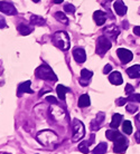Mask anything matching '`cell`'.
Returning <instances> with one entry per match:
<instances>
[{
  "mask_svg": "<svg viewBox=\"0 0 140 154\" xmlns=\"http://www.w3.org/2000/svg\"><path fill=\"white\" fill-rule=\"evenodd\" d=\"M111 69H112L111 65H109V64H108V65L104 67V69H103V73H104V74H109L110 72H111Z\"/></svg>",
  "mask_w": 140,
  "mask_h": 154,
  "instance_id": "836d02e7",
  "label": "cell"
},
{
  "mask_svg": "<svg viewBox=\"0 0 140 154\" xmlns=\"http://www.w3.org/2000/svg\"><path fill=\"white\" fill-rule=\"evenodd\" d=\"M93 76V73L89 69H82L81 70V78H80V84L82 86H88L91 81V77Z\"/></svg>",
  "mask_w": 140,
  "mask_h": 154,
  "instance_id": "9c48e42d",
  "label": "cell"
},
{
  "mask_svg": "<svg viewBox=\"0 0 140 154\" xmlns=\"http://www.w3.org/2000/svg\"><path fill=\"white\" fill-rule=\"evenodd\" d=\"M127 100H128V102H138V103H140V94H132Z\"/></svg>",
  "mask_w": 140,
  "mask_h": 154,
  "instance_id": "4316f807",
  "label": "cell"
},
{
  "mask_svg": "<svg viewBox=\"0 0 140 154\" xmlns=\"http://www.w3.org/2000/svg\"><path fill=\"white\" fill-rule=\"evenodd\" d=\"M73 122V137H72V141L78 142L85 135V127H84L81 121H78V119H74Z\"/></svg>",
  "mask_w": 140,
  "mask_h": 154,
  "instance_id": "3957f363",
  "label": "cell"
},
{
  "mask_svg": "<svg viewBox=\"0 0 140 154\" xmlns=\"http://www.w3.org/2000/svg\"><path fill=\"white\" fill-rule=\"evenodd\" d=\"M33 1H35V2H38L39 0H33Z\"/></svg>",
  "mask_w": 140,
  "mask_h": 154,
  "instance_id": "74e56055",
  "label": "cell"
},
{
  "mask_svg": "<svg viewBox=\"0 0 140 154\" xmlns=\"http://www.w3.org/2000/svg\"><path fill=\"white\" fill-rule=\"evenodd\" d=\"M46 100L47 102H49V103H52V104H57V100H56L54 96H47Z\"/></svg>",
  "mask_w": 140,
  "mask_h": 154,
  "instance_id": "4dcf8cb0",
  "label": "cell"
},
{
  "mask_svg": "<svg viewBox=\"0 0 140 154\" xmlns=\"http://www.w3.org/2000/svg\"><path fill=\"white\" fill-rule=\"evenodd\" d=\"M133 32H135L137 36H139L140 37V26H137V27L133 28Z\"/></svg>",
  "mask_w": 140,
  "mask_h": 154,
  "instance_id": "e575fe53",
  "label": "cell"
},
{
  "mask_svg": "<svg viewBox=\"0 0 140 154\" xmlns=\"http://www.w3.org/2000/svg\"><path fill=\"white\" fill-rule=\"evenodd\" d=\"M93 142H94V134H92L90 140H88V141H82V142L80 143V145H78V150L84 154L89 153V147H90L91 144H93Z\"/></svg>",
  "mask_w": 140,
  "mask_h": 154,
  "instance_id": "4fadbf2b",
  "label": "cell"
},
{
  "mask_svg": "<svg viewBox=\"0 0 140 154\" xmlns=\"http://www.w3.org/2000/svg\"><path fill=\"white\" fill-rule=\"evenodd\" d=\"M113 8H114V11L119 16H125L127 14V6L123 4L122 0H117L113 5Z\"/></svg>",
  "mask_w": 140,
  "mask_h": 154,
  "instance_id": "7c38bea8",
  "label": "cell"
},
{
  "mask_svg": "<svg viewBox=\"0 0 140 154\" xmlns=\"http://www.w3.org/2000/svg\"><path fill=\"white\" fill-rule=\"evenodd\" d=\"M135 139H136L137 142L140 143V130L136 132V134H135Z\"/></svg>",
  "mask_w": 140,
  "mask_h": 154,
  "instance_id": "d590c367",
  "label": "cell"
},
{
  "mask_svg": "<svg viewBox=\"0 0 140 154\" xmlns=\"http://www.w3.org/2000/svg\"><path fill=\"white\" fill-rule=\"evenodd\" d=\"M53 42L55 46L62 50H67L70 48V37L65 31H57L53 36Z\"/></svg>",
  "mask_w": 140,
  "mask_h": 154,
  "instance_id": "6da1fadb",
  "label": "cell"
},
{
  "mask_svg": "<svg viewBox=\"0 0 140 154\" xmlns=\"http://www.w3.org/2000/svg\"><path fill=\"white\" fill-rule=\"evenodd\" d=\"M73 57H74V59L78 63H80V64H82V63H84L86 60L85 51H84L83 48H80V47L75 48V49L73 50Z\"/></svg>",
  "mask_w": 140,
  "mask_h": 154,
  "instance_id": "30bf717a",
  "label": "cell"
},
{
  "mask_svg": "<svg viewBox=\"0 0 140 154\" xmlns=\"http://www.w3.org/2000/svg\"><path fill=\"white\" fill-rule=\"evenodd\" d=\"M93 19L95 21L97 26H102V25H104V23L107 21L108 19V17H107V14L101 10H97L93 14Z\"/></svg>",
  "mask_w": 140,
  "mask_h": 154,
  "instance_id": "8fae6325",
  "label": "cell"
},
{
  "mask_svg": "<svg viewBox=\"0 0 140 154\" xmlns=\"http://www.w3.org/2000/svg\"><path fill=\"white\" fill-rule=\"evenodd\" d=\"M24 93H29V94L34 93L30 89V81L25 82V83L19 85V87H18V96H21Z\"/></svg>",
  "mask_w": 140,
  "mask_h": 154,
  "instance_id": "e0dca14e",
  "label": "cell"
},
{
  "mask_svg": "<svg viewBox=\"0 0 140 154\" xmlns=\"http://www.w3.org/2000/svg\"><path fill=\"white\" fill-rule=\"evenodd\" d=\"M54 17L56 18V19L59 20V21H61V23H68V19L66 18V16L64 15L62 11H57V12H55V15Z\"/></svg>",
  "mask_w": 140,
  "mask_h": 154,
  "instance_id": "d4e9b609",
  "label": "cell"
},
{
  "mask_svg": "<svg viewBox=\"0 0 140 154\" xmlns=\"http://www.w3.org/2000/svg\"><path fill=\"white\" fill-rule=\"evenodd\" d=\"M56 92H57V95H59V98L61 100H65V94L66 93H72L71 88H67L63 85H59L57 88H56Z\"/></svg>",
  "mask_w": 140,
  "mask_h": 154,
  "instance_id": "ac0fdd59",
  "label": "cell"
},
{
  "mask_svg": "<svg viewBox=\"0 0 140 154\" xmlns=\"http://www.w3.org/2000/svg\"><path fill=\"white\" fill-rule=\"evenodd\" d=\"M127 74L130 78H139L140 77V65H133L127 69Z\"/></svg>",
  "mask_w": 140,
  "mask_h": 154,
  "instance_id": "2e32d148",
  "label": "cell"
},
{
  "mask_svg": "<svg viewBox=\"0 0 140 154\" xmlns=\"http://www.w3.org/2000/svg\"><path fill=\"white\" fill-rule=\"evenodd\" d=\"M109 1H111V0H109Z\"/></svg>",
  "mask_w": 140,
  "mask_h": 154,
  "instance_id": "ab89813d",
  "label": "cell"
},
{
  "mask_svg": "<svg viewBox=\"0 0 140 154\" xmlns=\"http://www.w3.org/2000/svg\"><path fill=\"white\" fill-rule=\"evenodd\" d=\"M117 55L122 64H128L129 62L132 60V58H133L132 53L128 49H125V48H119V49L117 50Z\"/></svg>",
  "mask_w": 140,
  "mask_h": 154,
  "instance_id": "8992f818",
  "label": "cell"
},
{
  "mask_svg": "<svg viewBox=\"0 0 140 154\" xmlns=\"http://www.w3.org/2000/svg\"><path fill=\"white\" fill-rule=\"evenodd\" d=\"M0 11L5 12L7 15H15L17 14V9L7 1H0Z\"/></svg>",
  "mask_w": 140,
  "mask_h": 154,
  "instance_id": "ba28073f",
  "label": "cell"
},
{
  "mask_svg": "<svg viewBox=\"0 0 140 154\" xmlns=\"http://www.w3.org/2000/svg\"><path fill=\"white\" fill-rule=\"evenodd\" d=\"M91 102H90V96L88 94H83L80 98H78V106L80 107H88L90 106Z\"/></svg>",
  "mask_w": 140,
  "mask_h": 154,
  "instance_id": "44dd1931",
  "label": "cell"
},
{
  "mask_svg": "<svg viewBox=\"0 0 140 154\" xmlns=\"http://www.w3.org/2000/svg\"><path fill=\"white\" fill-rule=\"evenodd\" d=\"M122 131L125 132L127 135L132 133V125L130 123V121H125L123 122V124H122Z\"/></svg>",
  "mask_w": 140,
  "mask_h": 154,
  "instance_id": "cb8c5ba5",
  "label": "cell"
},
{
  "mask_svg": "<svg viewBox=\"0 0 140 154\" xmlns=\"http://www.w3.org/2000/svg\"><path fill=\"white\" fill-rule=\"evenodd\" d=\"M121 133L120 132H118L116 128H113V130H109V131H107V133H105V136H107V139L110 140V141H116L117 139H119L121 136Z\"/></svg>",
  "mask_w": 140,
  "mask_h": 154,
  "instance_id": "d6986e66",
  "label": "cell"
},
{
  "mask_svg": "<svg viewBox=\"0 0 140 154\" xmlns=\"http://www.w3.org/2000/svg\"><path fill=\"white\" fill-rule=\"evenodd\" d=\"M129 142L128 139L125 137V135H121L119 139L114 141V145H113V152L114 153H126V151L128 149Z\"/></svg>",
  "mask_w": 140,
  "mask_h": 154,
  "instance_id": "5b68a950",
  "label": "cell"
},
{
  "mask_svg": "<svg viewBox=\"0 0 140 154\" xmlns=\"http://www.w3.org/2000/svg\"><path fill=\"white\" fill-rule=\"evenodd\" d=\"M54 1V4H61L63 0H53Z\"/></svg>",
  "mask_w": 140,
  "mask_h": 154,
  "instance_id": "8d00e7d4",
  "label": "cell"
},
{
  "mask_svg": "<svg viewBox=\"0 0 140 154\" xmlns=\"http://www.w3.org/2000/svg\"><path fill=\"white\" fill-rule=\"evenodd\" d=\"M64 9H65V11L68 12V14H74L75 12V8H74L73 5L71 4H67L64 6Z\"/></svg>",
  "mask_w": 140,
  "mask_h": 154,
  "instance_id": "83f0119b",
  "label": "cell"
},
{
  "mask_svg": "<svg viewBox=\"0 0 140 154\" xmlns=\"http://www.w3.org/2000/svg\"><path fill=\"white\" fill-rule=\"evenodd\" d=\"M103 32H104L108 38H111L112 40H116L118 37V35L120 34V29L114 26V25H111L109 27H107L103 29Z\"/></svg>",
  "mask_w": 140,
  "mask_h": 154,
  "instance_id": "52a82bcc",
  "label": "cell"
},
{
  "mask_svg": "<svg viewBox=\"0 0 140 154\" xmlns=\"http://www.w3.org/2000/svg\"><path fill=\"white\" fill-rule=\"evenodd\" d=\"M108 150V144L105 142H102L100 143L97 146H95L93 151H92V153L93 154H104Z\"/></svg>",
  "mask_w": 140,
  "mask_h": 154,
  "instance_id": "7402d4cb",
  "label": "cell"
},
{
  "mask_svg": "<svg viewBox=\"0 0 140 154\" xmlns=\"http://www.w3.org/2000/svg\"><path fill=\"white\" fill-rule=\"evenodd\" d=\"M33 29H34V28L31 27V26H26V25H24V23H21V25L18 26V30H19V32L21 35H28V34H30L31 31H33Z\"/></svg>",
  "mask_w": 140,
  "mask_h": 154,
  "instance_id": "603a6c76",
  "label": "cell"
},
{
  "mask_svg": "<svg viewBox=\"0 0 140 154\" xmlns=\"http://www.w3.org/2000/svg\"><path fill=\"white\" fill-rule=\"evenodd\" d=\"M36 76L40 78V79H44V81H48V82H56L57 81V77L54 74L53 69H52L49 66L47 65H42L39 66L38 68L36 69Z\"/></svg>",
  "mask_w": 140,
  "mask_h": 154,
  "instance_id": "7a4b0ae2",
  "label": "cell"
},
{
  "mask_svg": "<svg viewBox=\"0 0 140 154\" xmlns=\"http://www.w3.org/2000/svg\"><path fill=\"white\" fill-rule=\"evenodd\" d=\"M133 91H135V88H133L132 86L130 84H127V86H126V94H127V95H130L131 93H133Z\"/></svg>",
  "mask_w": 140,
  "mask_h": 154,
  "instance_id": "f546056e",
  "label": "cell"
},
{
  "mask_svg": "<svg viewBox=\"0 0 140 154\" xmlns=\"http://www.w3.org/2000/svg\"><path fill=\"white\" fill-rule=\"evenodd\" d=\"M4 154H8V153H4Z\"/></svg>",
  "mask_w": 140,
  "mask_h": 154,
  "instance_id": "f35d334b",
  "label": "cell"
},
{
  "mask_svg": "<svg viewBox=\"0 0 140 154\" xmlns=\"http://www.w3.org/2000/svg\"><path fill=\"white\" fill-rule=\"evenodd\" d=\"M31 23L33 25H44L45 23V20L42 18V17H38V16H33V18H31Z\"/></svg>",
  "mask_w": 140,
  "mask_h": 154,
  "instance_id": "484cf974",
  "label": "cell"
},
{
  "mask_svg": "<svg viewBox=\"0 0 140 154\" xmlns=\"http://www.w3.org/2000/svg\"><path fill=\"white\" fill-rule=\"evenodd\" d=\"M121 121H122V115L116 113V114L112 116V121H111V123H110V127L117 130L118 127H119V125H120Z\"/></svg>",
  "mask_w": 140,
  "mask_h": 154,
  "instance_id": "ffe728a7",
  "label": "cell"
},
{
  "mask_svg": "<svg viewBox=\"0 0 140 154\" xmlns=\"http://www.w3.org/2000/svg\"><path fill=\"white\" fill-rule=\"evenodd\" d=\"M104 121V114L103 113H99L95 117V119L92 121V123H91V128L93 130V131H97L99 130L102 125V122Z\"/></svg>",
  "mask_w": 140,
  "mask_h": 154,
  "instance_id": "5bb4252c",
  "label": "cell"
},
{
  "mask_svg": "<svg viewBox=\"0 0 140 154\" xmlns=\"http://www.w3.org/2000/svg\"><path fill=\"white\" fill-rule=\"evenodd\" d=\"M6 27V20L2 16H0V28H5Z\"/></svg>",
  "mask_w": 140,
  "mask_h": 154,
  "instance_id": "d6a6232c",
  "label": "cell"
},
{
  "mask_svg": "<svg viewBox=\"0 0 140 154\" xmlns=\"http://www.w3.org/2000/svg\"><path fill=\"white\" fill-rule=\"evenodd\" d=\"M127 102H128L127 98H119V100H117V104H118V106H122V105H125Z\"/></svg>",
  "mask_w": 140,
  "mask_h": 154,
  "instance_id": "1f68e13d",
  "label": "cell"
},
{
  "mask_svg": "<svg viewBox=\"0 0 140 154\" xmlns=\"http://www.w3.org/2000/svg\"><path fill=\"white\" fill-rule=\"evenodd\" d=\"M111 42L107 36H100L97 42V53L100 56H103L111 48Z\"/></svg>",
  "mask_w": 140,
  "mask_h": 154,
  "instance_id": "277c9868",
  "label": "cell"
},
{
  "mask_svg": "<svg viewBox=\"0 0 140 154\" xmlns=\"http://www.w3.org/2000/svg\"><path fill=\"white\" fill-rule=\"evenodd\" d=\"M126 108H127V111H128L129 113H135V112H137L138 106L135 104H129V105H127V107Z\"/></svg>",
  "mask_w": 140,
  "mask_h": 154,
  "instance_id": "f1b7e54d",
  "label": "cell"
},
{
  "mask_svg": "<svg viewBox=\"0 0 140 154\" xmlns=\"http://www.w3.org/2000/svg\"><path fill=\"white\" fill-rule=\"evenodd\" d=\"M109 81H110V83L113 85H121L123 83L122 76H121V74L119 73V72H113V73L110 74Z\"/></svg>",
  "mask_w": 140,
  "mask_h": 154,
  "instance_id": "9a60e30c",
  "label": "cell"
}]
</instances>
